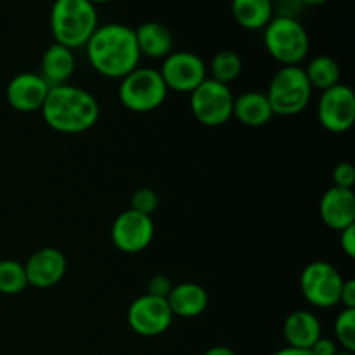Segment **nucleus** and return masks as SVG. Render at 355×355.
I'll list each match as a JSON object with an SVG mask.
<instances>
[{
	"label": "nucleus",
	"instance_id": "obj_22",
	"mask_svg": "<svg viewBox=\"0 0 355 355\" xmlns=\"http://www.w3.org/2000/svg\"><path fill=\"white\" fill-rule=\"evenodd\" d=\"M305 76H307L309 83H311L312 90H328L331 87L338 85L340 76H342V71H340L338 62L335 61L329 55H315L311 62H309L307 68L304 69Z\"/></svg>",
	"mask_w": 355,
	"mask_h": 355
},
{
	"label": "nucleus",
	"instance_id": "obj_14",
	"mask_svg": "<svg viewBox=\"0 0 355 355\" xmlns=\"http://www.w3.org/2000/svg\"><path fill=\"white\" fill-rule=\"evenodd\" d=\"M68 262L61 250L58 248H40L35 252L24 263L26 270L28 286L40 288H52L64 277Z\"/></svg>",
	"mask_w": 355,
	"mask_h": 355
},
{
	"label": "nucleus",
	"instance_id": "obj_12",
	"mask_svg": "<svg viewBox=\"0 0 355 355\" xmlns=\"http://www.w3.org/2000/svg\"><path fill=\"white\" fill-rule=\"evenodd\" d=\"M127 321L132 331L146 338H153L163 335L170 328L173 314L166 304V298L146 293L132 302L127 311Z\"/></svg>",
	"mask_w": 355,
	"mask_h": 355
},
{
	"label": "nucleus",
	"instance_id": "obj_31",
	"mask_svg": "<svg viewBox=\"0 0 355 355\" xmlns=\"http://www.w3.org/2000/svg\"><path fill=\"white\" fill-rule=\"evenodd\" d=\"M340 304L345 309H355V281L345 279L342 286V295H340Z\"/></svg>",
	"mask_w": 355,
	"mask_h": 355
},
{
	"label": "nucleus",
	"instance_id": "obj_33",
	"mask_svg": "<svg viewBox=\"0 0 355 355\" xmlns=\"http://www.w3.org/2000/svg\"><path fill=\"white\" fill-rule=\"evenodd\" d=\"M203 355H236V354L232 352V350L229 349V347L215 345V347H211V349H208Z\"/></svg>",
	"mask_w": 355,
	"mask_h": 355
},
{
	"label": "nucleus",
	"instance_id": "obj_23",
	"mask_svg": "<svg viewBox=\"0 0 355 355\" xmlns=\"http://www.w3.org/2000/svg\"><path fill=\"white\" fill-rule=\"evenodd\" d=\"M210 71V78L224 85H231L243 71V59L234 51H220L211 58L210 66H207Z\"/></svg>",
	"mask_w": 355,
	"mask_h": 355
},
{
	"label": "nucleus",
	"instance_id": "obj_6",
	"mask_svg": "<svg viewBox=\"0 0 355 355\" xmlns=\"http://www.w3.org/2000/svg\"><path fill=\"white\" fill-rule=\"evenodd\" d=\"M166 89L158 69L135 68L123 76L118 87L120 103L134 113H149L165 103Z\"/></svg>",
	"mask_w": 355,
	"mask_h": 355
},
{
	"label": "nucleus",
	"instance_id": "obj_19",
	"mask_svg": "<svg viewBox=\"0 0 355 355\" xmlns=\"http://www.w3.org/2000/svg\"><path fill=\"white\" fill-rule=\"evenodd\" d=\"M75 66L76 61L71 49L54 42L42 55L40 76L49 83V87L64 85L75 73Z\"/></svg>",
	"mask_w": 355,
	"mask_h": 355
},
{
	"label": "nucleus",
	"instance_id": "obj_2",
	"mask_svg": "<svg viewBox=\"0 0 355 355\" xmlns=\"http://www.w3.org/2000/svg\"><path fill=\"white\" fill-rule=\"evenodd\" d=\"M44 121L61 134H82L99 120V103L85 89L64 85L51 87L42 106Z\"/></svg>",
	"mask_w": 355,
	"mask_h": 355
},
{
	"label": "nucleus",
	"instance_id": "obj_1",
	"mask_svg": "<svg viewBox=\"0 0 355 355\" xmlns=\"http://www.w3.org/2000/svg\"><path fill=\"white\" fill-rule=\"evenodd\" d=\"M85 49L92 68L106 78L121 80L139 68L142 58L134 28L120 23L97 26Z\"/></svg>",
	"mask_w": 355,
	"mask_h": 355
},
{
	"label": "nucleus",
	"instance_id": "obj_25",
	"mask_svg": "<svg viewBox=\"0 0 355 355\" xmlns=\"http://www.w3.org/2000/svg\"><path fill=\"white\" fill-rule=\"evenodd\" d=\"M335 338L345 352H355V309H343L335 321Z\"/></svg>",
	"mask_w": 355,
	"mask_h": 355
},
{
	"label": "nucleus",
	"instance_id": "obj_36",
	"mask_svg": "<svg viewBox=\"0 0 355 355\" xmlns=\"http://www.w3.org/2000/svg\"><path fill=\"white\" fill-rule=\"evenodd\" d=\"M336 355H354L352 352H345V350H343V352H338Z\"/></svg>",
	"mask_w": 355,
	"mask_h": 355
},
{
	"label": "nucleus",
	"instance_id": "obj_4",
	"mask_svg": "<svg viewBox=\"0 0 355 355\" xmlns=\"http://www.w3.org/2000/svg\"><path fill=\"white\" fill-rule=\"evenodd\" d=\"M263 45L272 59L283 66H300L307 58L311 40L297 17L274 16L263 28Z\"/></svg>",
	"mask_w": 355,
	"mask_h": 355
},
{
	"label": "nucleus",
	"instance_id": "obj_29",
	"mask_svg": "<svg viewBox=\"0 0 355 355\" xmlns=\"http://www.w3.org/2000/svg\"><path fill=\"white\" fill-rule=\"evenodd\" d=\"M340 246L349 259L355 257V224L340 231Z\"/></svg>",
	"mask_w": 355,
	"mask_h": 355
},
{
	"label": "nucleus",
	"instance_id": "obj_11",
	"mask_svg": "<svg viewBox=\"0 0 355 355\" xmlns=\"http://www.w3.org/2000/svg\"><path fill=\"white\" fill-rule=\"evenodd\" d=\"M318 118L321 127L333 134L350 130L355 121L354 90L343 83L322 90L318 103Z\"/></svg>",
	"mask_w": 355,
	"mask_h": 355
},
{
	"label": "nucleus",
	"instance_id": "obj_28",
	"mask_svg": "<svg viewBox=\"0 0 355 355\" xmlns=\"http://www.w3.org/2000/svg\"><path fill=\"white\" fill-rule=\"evenodd\" d=\"M170 290H172V283L166 276H155L149 279L148 283V295H153V297H159V298H166L168 297Z\"/></svg>",
	"mask_w": 355,
	"mask_h": 355
},
{
	"label": "nucleus",
	"instance_id": "obj_17",
	"mask_svg": "<svg viewBox=\"0 0 355 355\" xmlns=\"http://www.w3.org/2000/svg\"><path fill=\"white\" fill-rule=\"evenodd\" d=\"M170 311L173 318H198L203 314L208 307V293L201 284L196 283H180L172 286L168 297H166Z\"/></svg>",
	"mask_w": 355,
	"mask_h": 355
},
{
	"label": "nucleus",
	"instance_id": "obj_32",
	"mask_svg": "<svg viewBox=\"0 0 355 355\" xmlns=\"http://www.w3.org/2000/svg\"><path fill=\"white\" fill-rule=\"evenodd\" d=\"M272 355H312V352H311V350L293 349V347H286V349L277 350V352H274Z\"/></svg>",
	"mask_w": 355,
	"mask_h": 355
},
{
	"label": "nucleus",
	"instance_id": "obj_7",
	"mask_svg": "<svg viewBox=\"0 0 355 355\" xmlns=\"http://www.w3.org/2000/svg\"><path fill=\"white\" fill-rule=\"evenodd\" d=\"M189 106L201 125L220 127L232 118L234 96L229 85L207 78L189 94Z\"/></svg>",
	"mask_w": 355,
	"mask_h": 355
},
{
	"label": "nucleus",
	"instance_id": "obj_15",
	"mask_svg": "<svg viewBox=\"0 0 355 355\" xmlns=\"http://www.w3.org/2000/svg\"><path fill=\"white\" fill-rule=\"evenodd\" d=\"M319 215L322 224L333 231H343L355 224V194L352 189L329 187L319 203Z\"/></svg>",
	"mask_w": 355,
	"mask_h": 355
},
{
	"label": "nucleus",
	"instance_id": "obj_30",
	"mask_svg": "<svg viewBox=\"0 0 355 355\" xmlns=\"http://www.w3.org/2000/svg\"><path fill=\"white\" fill-rule=\"evenodd\" d=\"M312 355H336L338 354V347L336 342L331 338H319L314 345L311 347Z\"/></svg>",
	"mask_w": 355,
	"mask_h": 355
},
{
	"label": "nucleus",
	"instance_id": "obj_10",
	"mask_svg": "<svg viewBox=\"0 0 355 355\" xmlns=\"http://www.w3.org/2000/svg\"><path fill=\"white\" fill-rule=\"evenodd\" d=\"M153 238H155V224L151 215L139 214L132 208L121 211L111 225V241L114 248L128 255L144 252L151 245Z\"/></svg>",
	"mask_w": 355,
	"mask_h": 355
},
{
	"label": "nucleus",
	"instance_id": "obj_27",
	"mask_svg": "<svg viewBox=\"0 0 355 355\" xmlns=\"http://www.w3.org/2000/svg\"><path fill=\"white\" fill-rule=\"evenodd\" d=\"M355 184V170L350 162H342L333 170V186L352 189Z\"/></svg>",
	"mask_w": 355,
	"mask_h": 355
},
{
	"label": "nucleus",
	"instance_id": "obj_35",
	"mask_svg": "<svg viewBox=\"0 0 355 355\" xmlns=\"http://www.w3.org/2000/svg\"><path fill=\"white\" fill-rule=\"evenodd\" d=\"M89 2H92L94 6H99V3H107V2H113V0H89Z\"/></svg>",
	"mask_w": 355,
	"mask_h": 355
},
{
	"label": "nucleus",
	"instance_id": "obj_13",
	"mask_svg": "<svg viewBox=\"0 0 355 355\" xmlns=\"http://www.w3.org/2000/svg\"><path fill=\"white\" fill-rule=\"evenodd\" d=\"M49 90L51 87L40 73H19L7 85L6 97L12 110L19 113H35L42 110Z\"/></svg>",
	"mask_w": 355,
	"mask_h": 355
},
{
	"label": "nucleus",
	"instance_id": "obj_24",
	"mask_svg": "<svg viewBox=\"0 0 355 355\" xmlns=\"http://www.w3.org/2000/svg\"><path fill=\"white\" fill-rule=\"evenodd\" d=\"M28 279L24 263L17 260L6 259L0 260V293L2 295H19L26 290Z\"/></svg>",
	"mask_w": 355,
	"mask_h": 355
},
{
	"label": "nucleus",
	"instance_id": "obj_20",
	"mask_svg": "<svg viewBox=\"0 0 355 355\" xmlns=\"http://www.w3.org/2000/svg\"><path fill=\"white\" fill-rule=\"evenodd\" d=\"M274 116L272 107L269 99L263 92L250 90L243 92L241 96L234 97V106H232V118L246 127H263Z\"/></svg>",
	"mask_w": 355,
	"mask_h": 355
},
{
	"label": "nucleus",
	"instance_id": "obj_3",
	"mask_svg": "<svg viewBox=\"0 0 355 355\" xmlns=\"http://www.w3.org/2000/svg\"><path fill=\"white\" fill-rule=\"evenodd\" d=\"M97 26V9L89 0H54L52 3L51 31L55 44L71 51L85 47Z\"/></svg>",
	"mask_w": 355,
	"mask_h": 355
},
{
	"label": "nucleus",
	"instance_id": "obj_21",
	"mask_svg": "<svg viewBox=\"0 0 355 355\" xmlns=\"http://www.w3.org/2000/svg\"><path fill=\"white\" fill-rule=\"evenodd\" d=\"M231 12L245 30H263L274 17V0H232Z\"/></svg>",
	"mask_w": 355,
	"mask_h": 355
},
{
	"label": "nucleus",
	"instance_id": "obj_26",
	"mask_svg": "<svg viewBox=\"0 0 355 355\" xmlns=\"http://www.w3.org/2000/svg\"><path fill=\"white\" fill-rule=\"evenodd\" d=\"M158 194L153 189H149V187H141V189L134 191L130 196V208L139 211V214L151 215L158 208Z\"/></svg>",
	"mask_w": 355,
	"mask_h": 355
},
{
	"label": "nucleus",
	"instance_id": "obj_34",
	"mask_svg": "<svg viewBox=\"0 0 355 355\" xmlns=\"http://www.w3.org/2000/svg\"><path fill=\"white\" fill-rule=\"evenodd\" d=\"M298 3H300V6H312V7H315V6H324L326 2H329V0H297Z\"/></svg>",
	"mask_w": 355,
	"mask_h": 355
},
{
	"label": "nucleus",
	"instance_id": "obj_5",
	"mask_svg": "<svg viewBox=\"0 0 355 355\" xmlns=\"http://www.w3.org/2000/svg\"><path fill=\"white\" fill-rule=\"evenodd\" d=\"M274 114L295 116L309 106L312 97V87L300 66H283L270 80L266 92Z\"/></svg>",
	"mask_w": 355,
	"mask_h": 355
},
{
	"label": "nucleus",
	"instance_id": "obj_9",
	"mask_svg": "<svg viewBox=\"0 0 355 355\" xmlns=\"http://www.w3.org/2000/svg\"><path fill=\"white\" fill-rule=\"evenodd\" d=\"M166 89L175 92L191 94L208 78V68L203 59L194 52H172L163 59L162 69H158Z\"/></svg>",
	"mask_w": 355,
	"mask_h": 355
},
{
	"label": "nucleus",
	"instance_id": "obj_18",
	"mask_svg": "<svg viewBox=\"0 0 355 355\" xmlns=\"http://www.w3.org/2000/svg\"><path fill=\"white\" fill-rule=\"evenodd\" d=\"M134 31L141 55L149 59H165L173 52V35L165 24L148 21L139 24Z\"/></svg>",
	"mask_w": 355,
	"mask_h": 355
},
{
	"label": "nucleus",
	"instance_id": "obj_16",
	"mask_svg": "<svg viewBox=\"0 0 355 355\" xmlns=\"http://www.w3.org/2000/svg\"><path fill=\"white\" fill-rule=\"evenodd\" d=\"M321 322L311 311H295L283 324V335L288 347L311 350V347L321 338Z\"/></svg>",
	"mask_w": 355,
	"mask_h": 355
},
{
	"label": "nucleus",
	"instance_id": "obj_8",
	"mask_svg": "<svg viewBox=\"0 0 355 355\" xmlns=\"http://www.w3.org/2000/svg\"><path fill=\"white\" fill-rule=\"evenodd\" d=\"M342 274L335 266L318 260L311 262L300 276V290L305 300L319 309H331L340 304L343 286Z\"/></svg>",
	"mask_w": 355,
	"mask_h": 355
}]
</instances>
